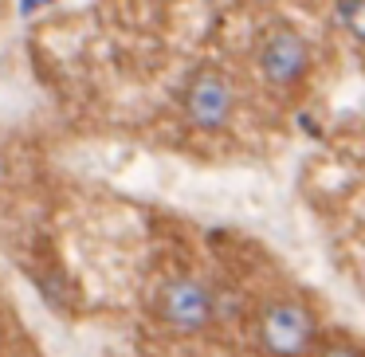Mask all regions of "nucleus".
<instances>
[{"instance_id": "obj_1", "label": "nucleus", "mask_w": 365, "mask_h": 357, "mask_svg": "<svg viewBox=\"0 0 365 357\" xmlns=\"http://www.w3.org/2000/svg\"><path fill=\"white\" fill-rule=\"evenodd\" d=\"M314 71V43L291 20H271L255 36V75L275 95H294Z\"/></svg>"}, {"instance_id": "obj_2", "label": "nucleus", "mask_w": 365, "mask_h": 357, "mask_svg": "<svg viewBox=\"0 0 365 357\" xmlns=\"http://www.w3.org/2000/svg\"><path fill=\"white\" fill-rule=\"evenodd\" d=\"M181 110L189 118V126L200 130V134H220V130H228L236 122V110H240V90L232 83V75L216 63H200L185 79Z\"/></svg>"}, {"instance_id": "obj_3", "label": "nucleus", "mask_w": 365, "mask_h": 357, "mask_svg": "<svg viewBox=\"0 0 365 357\" xmlns=\"http://www.w3.org/2000/svg\"><path fill=\"white\" fill-rule=\"evenodd\" d=\"M153 314L165 330L181 333H200L208 330V322L216 318V299L200 279L192 275H173L158 286V299H153Z\"/></svg>"}, {"instance_id": "obj_4", "label": "nucleus", "mask_w": 365, "mask_h": 357, "mask_svg": "<svg viewBox=\"0 0 365 357\" xmlns=\"http://www.w3.org/2000/svg\"><path fill=\"white\" fill-rule=\"evenodd\" d=\"M318 322L310 306L294 299H275L259 310V346L267 357H307L314 349Z\"/></svg>"}, {"instance_id": "obj_5", "label": "nucleus", "mask_w": 365, "mask_h": 357, "mask_svg": "<svg viewBox=\"0 0 365 357\" xmlns=\"http://www.w3.org/2000/svg\"><path fill=\"white\" fill-rule=\"evenodd\" d=\"M334 16H338L341 32L365 48V0H334Z\"/></svg>"}, {"instance_id": "obj_6", "label": "nucleus", "mask_w": 365, "mask_h": 357, "mask_svg": "<svg viewBox=\"0 0 365 357\" xmlns=\"http://www.w3.org/2000/svg\"><path fill=\"white\" fill-rule=\"evenodd\" d=\"M318 357H365V353L357 346H346V341H330V346H326Z\"/></svg>"}, {"instance_id": "obj_7", "label": "nucleus", "mask_w": 365, "mask_h": 357, "mask_svg": "<svg viewBox=\"0 0 365 357\" xmlns=\"http://www.w3.org/2000/svg\"><path fill=\"white\" fill-rule=\"evenodd\" d=\"M252 4H279V0H252Z\"/></svg>"}]
</instances>
